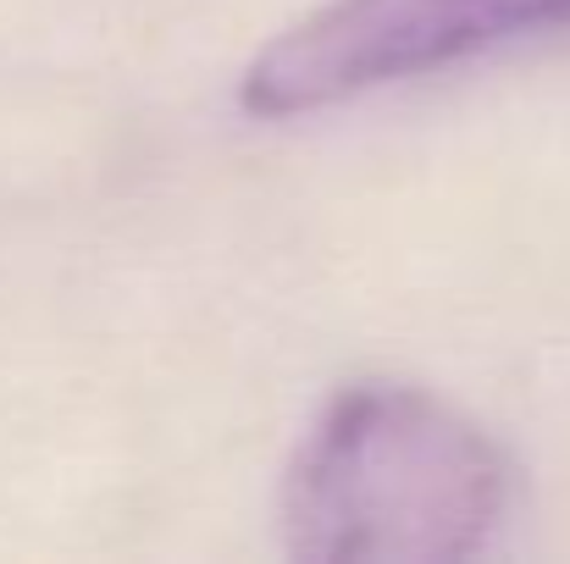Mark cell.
Returning a JSON list of instances; mask_svg holds the SVG:
<instances>
[{"mask_svg":"<svg viewBox=\"0 0 570 564\" xmlns=\"http://www.w3.org/2000/svg\"><path fill=\"white\" fill-rule=\"evenodd\" d=\"M515 498L504 443L432 387L366 376L311 420L283 476V537L311 564H454Z\"/></svg>","mask_w":570,"mask_h":564,"instance_id":"6da1fadb","label":"cell"},{"mask_svg":"<svg viewBox=\"0 0 570 564\" xmlns=\"http://www.w3.org/2000/svg\"><path fill=\"white\" fill-rule=\"evenodd\" d=\"M554 28H570V0H322L244 67L238 106L294 122Z\"/></svg>","mask_w":570,"mask_h":564,"instance_id":"7a4b0ae2","label":"cell"}]
</instances>
